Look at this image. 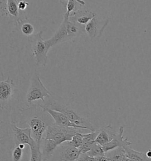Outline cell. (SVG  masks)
<instances>
[{"label":"cell","instance_id":"6da1fadb","mask_svg":"<svg viewBox=\"0 0 151 161\" xmlns=\"http://www.w3.org/2000/svg\"><path fill=\"white\" fill-rule=\"evenodd\" d=\"M40 105L64 114L71 122L83 127L85 129L91 132L97 130L90 121V110L87 104L73 98L64 97L52 93Z\"/></svg>","mask_w":151,"mask_h":161},{"label":"cell","instance_id":"7a4b0ae2","mask_svg":"<svg viewBox=\"0 0 151 161\" xmlns=\"http://www.w3.org/2000/svg\"><path fill=\"white\" fill-rule=\"evenodd\" d=\"M54 122L51 115L43 110L40 104H33L20 109L17 126L20 128H30L32 137L40 147L44 133Z\"/></svg>","mask_w":151,"mask_h":161},{"label":"cell","instance_id":"3957f363","mask_svg":"<svg viewBox=\"0 0 151 161\" xmlns=\"http://www.w3.org/2000/svg\"><path fill=\"white\" fill-rule=\"evenodd\" d=\"M69 17L64 14L63 21L56 32L46 40L50 47L66 42H74L85 32V26L71 21Z\"/></svg>","mask_w":151,"mask_h":161},{"label":"cell","instance_id":"277c9868","mask_svg":"<svg viewBox=\"0 0 151 161\" xmlns=\"http://www.w3.org/2000/svg\"><path fill=\"white\" fill-rule=\"evenodd\" d=\"M50 92L43 85L37 71H35L30 79V85L26 93L24 100V104L27 106L32 105L33 102L41 100L42 103L45 99L51 95Z\"/></svg>","mask_w":151,"mask_h":161},{"label":"cell","instance_id":"5b68a950","mask_svg":"<svg viewBox=\"0 0 151 161\" xmlns=\"http://www.w3.org/2000/svg\"><path fill=\"white\" fill-rule=\"evenodd\" d=\"M43 31L35 34L31 42V51L37 66H46L47 65V54L51 48L46 40L42 37Z\"/></svg>","mask_w":151,"mask_h":161},{"label":"cell","instance_id":"8992f818","mask_svg":"<svg viewBox=\"0 0 151 161\" xmlns=\"http://www.w3.org/2000/svg\"><path fill=\"white\" fill-rule=\"evenodd\" d=\"M76 129H77L59 126L53 123L47 128L44 138L53 140L60 145L64 142L70 141L73 136L79 134L80 132Z\"/></svg>","mask_w":151,"mask_h":161},{"label":"cell","instance_id":"52a82bcc","mask_svg":"<svg viewBox=\"0 0 151 161\" xmlns=\"http://www.w3.org/2000/svg\"><path fill=\"white\" fill-rule=\"evenodd\" d=\"M0 88V106L2 112L11 108L14 96L17 93L18 89L14 80L9 77L1 81Z\"/></svg>","mask_w":151,"mask_h":161},{"label":"cell","instance_id":"ba28073f","mask_svg":"<svg viewBox=\"0 0 151 161\" xmlns=\"http://www.w3.org/2000/svg\"><path fill=\"white\" fill-rule=\"evenodd\" d=\"M80 155L78 148L66 142L58 146L48 161H75L78 159Z\"/></svg>","mask_w":151,"mask_h":161},{"label":"cell","instance_id":"9c48e42d","mask_svg":"<svg viewBox=\"0 0 151 161\" xmlns=\"http://www.w3.org/2000/svg\"><path fill=\"white\" fill-rule=\"evenodd\" d=\"M9 128V133L13 139L11 149L14 147L19 146L20 144H27L30 146L34 141L31 135V130L30 128H20L15 122L10 123Z\"/></svg>","mask_w":151,"mask_h":161},{"label":"cell","instance_id":"30bf717a","mask_svg":"<svg viewBox=\"0 0 151 161\" xmlns=\"http://www.w3.org/2000/svg\"><path fill=\"white\" fill-rule=\"evenodd\" d=\"M109 23L108 19H102L96 14L93 19L85 25V32L91 39L100 37Z\"/></svg>","mask_w":151,"mask_h":161},{"label":"cell","instance_id":"8fae6325","mask_svg":"<svg viewBox=\"0 0 151 161\" xmlns=\"http://www.w3.org/2000/svg\"><path fill=\"white\" fill-rule=\"evenodd\" d=\"M42 108L44 111H46L48 114H49L51 115V116L54 119V123L57 126H62V127H66V128H75V129H85L83 127L78 126L75 123L71 122L70 119L69 118L64 114L60 112L56 111V110L48 109V108H44V107H42Z\"/></svg>","mask_w":151,"mask_h":161},{"label":"cell","instance_id":"7c38bea8","mask_svg":"<svg viewBox=\"0 0 151 161\" xmlns=\"http://www.w3.org/2000/svg\"><path fill=\"white\" fill-rule=\"evenodd\" d=\"M123 133L124 127L122 126H120L118 132L116 134L113 139L110 142L103 146L104 151L105 152V153L111 151L118 147H125L131 146L132 145V142H129L127 140V137L125 138L123 137Z\"/></svg>","mask_w":151,"mask_h":161},{"label":"cell","instance_id":"4fadbf2b","mask_svg":"<svg viewBox=\"0 0 151 161\" xmlns=\"http://www.w3.org/2000/svg\"><path fill=\"white\" fill-rule=\"evenodd\" d=\"M95 13L89 8H79L73 14L70 16L69 19L71 21L85 26L96 15Z\"/></svg>","mask_w":151,"mask_h":161},{"label":"cell","instance_id":"5bb4252c","mask_svg":"<svg viewBox=\"0 0 151 161\" xmlns=\"http://www.w3.org/2000/svg\"><path fill=\"white\" fill-rule=\"evenodd\" d=\"M58 146V144L54 141L44 137L41 143L42 161H49Z\"/></svg>","mask_w":151,"mask_h":161},{"label":"cell","instance_id":"9a60e30c","mask_svg":"<svg viewBox=\"0 0 151 161\" xmlns=\"http://www.w3.org/2000/svg\"><path fill=\"white\" fill-rule=\"evenodd\" d=\"M113 128L110 124L107 126L99 130V133L96 138L95 142L102 147L110 142L116 135Z\"/></svg>","mask_w":151,"mask_h":161},{"label":"cell","instance_id":"2e32d148","mask_svg":"<svg viewBox=\"0 0 151 161\" xmlns=\"http://www.w3.org/2000/svg\"><path fill=\"white\" fill-rule=\"evenodd\" d=\"M17 0H7V9L9 16L15 19L18 23H20V14Z\"/></svg>","mask_w":151,"mask_h":161},{"label":"cell","instance_id":"e0dca14e","mask_svg":"<svg viewBox=\"0 0 151 161\" xmlns=\"http://www.w3.org/2000/svg\"><path fill=\"white\" fill-rule=\"evenodd\" d=\"M126 156L133 161H148V158L146 155V153L137 151L133 149L130 146L123 147Z\"/></svg>","mask_w":151,"mask_h":161},{"label":"cell","instance_id":"ac0fdd59","mask_svg":"<svg viewBox=\"0 0 151 161\" xmlns=\"http://www.w3.org/2000/svg\"><path fill=\"white\" fill-rule=\"evenodd\" d=\"M30 147L31 155L29 161H42V153L41 147H38L35 141L29 146Z\"/></svg>","mask_w":151,"mask_h":161},{"label":"cell","instance_id":"d6986e66","mask_svg":"<svg viewBox=\"0 0 151 161\" xmlns=\"http://www.w3.org/2000/svg\"><path fill=\"white\" fill-rule=\"evenodd\" d=\"M125 154L126 153L123 147H118L106 153V156L108 158L109 161H122L123 157Z\"/></svg>","mask_w":151,"mask_h":161},{"label":"cell","instance_id":"ffe728a7","mask_svg":"<svg viewBox=\"0 0 151 161\" xmlns=\"http://www.w3.org/2000/svg\"><path fill=\"white\" fill-rule=\"evenodd\" d=\"M87 153L89 156L94 157V158L106 155V153L104 151L103 147L96 142L94 143L93 147H92L89 152H88Z\"/></svg>","mask_w":151,"mask_h":161},{"label":"cell","instance_id":"44dd1931","mask_svg":"<svg viewBox=\"0 0 151 161\" xmlns=\"http://www.w3.org/2000/svg\"><path fill=\"white\" fill-rule=\"evenodd\" d=\"M11 161H21L23 156V149L19 146L14 147L11 149Z\"/></svg>","mask_w":151,"mask_h":161},{"label":"cell","instance_id":"7402d4cb","mask_svg":"<svg viewBox=\"0 0 151 161\" xmlns=\"http://www.w3.org/2000/svg\"><path fill=\"white\" fill-rule=\"evenodd\" d=\"M21 31L25 36H30L34 32V27L32 24L28 22H25L21 24Z\"/></svg>","mask_w":151,"mask_h":161},{"label":"cell","instance_id":"603a6c76","mask_svg":"<svg viewBox=\"0 0 151 161\" xmlns=\"http://www.w3.org/2000/svg\"><path fill=\"white\" fill-rule=\"evenodd\" d=\"M77 3H79L76 0H69L66 4V12L64 14L70 17L77 10H76Z\"/></svg>","mask_w":151,"mask_h":161},{"label":"cell","instance_id":"cb8c5ba5","mask_svg":"<svg viewBox=\"0 0 151 161\" xmlns=\"http://www.w3.org/2000/svg\"><path fill=\"white\" fill-rule=\"evenodd\" d=\"M68 142L73 147L79 149L83 143V133H79V134L76 135L74 136H73L70 141Z\"/></svg>","mask_w":151,"mask_h":161},{"label":"cell","instance_id":"d4e9b609","mask_svg":"<svg viewBox=\"0 0 151 161\" xmlns=\"http://www.w3.org/2000/svg\"><path fill=\"white\" fill-rule=\"evenodd\" d=\"M0 12L1 17H8L7 9V0H0Z\"/></svg>","mask_w":151,"mask_h":161},{"label":"cell","instance_id":"484cf974","mask_svg":"<svg viewBox=\"0 0 151 161\" xmlns=\"http://www.w3.org/2000/svg\"><path fill=\"white\" fill-rule=\"evenodd\" d=\"M79 161H96V158L90 156L87 153L81 154L77 159Z\"/></svg>","mask_w":151,"mask_h":161},{"label":"cell","instance_id":"4316f807","mask_svg":"<svg viewBox=\"0 0 151 161\" xmlns=\"http://www.w3.org/2000/svg\"><path fill=\"white\" fill-rule=\"evenodd\" d=\"M28 5H29V3L26 0H21L19 1V3H18L19 10L21 11H24L27 8Z\"/></svg>","mask_w":151,"mask_h":161},{"label":"cell","instance_id":"83f0119b","mask_svg":"<svg viewBox=\"0 0 151 161\" xmlns=\"http://www.w3.org/2000/svg\"><path fill=\"white\" fill-rule=\"evenodd\" d=\"M59 1H60V3H61V4H63L64 7H66V4H67V2H68L69 0H59ZM76 1L79 3V4L80 5H85V4H86V3H85L83 0H76Z\"/></svg>","mask_w":151,"mask_h":161},{"label":"cell","instance_id":"f1b7e54d","mask_svg":"<svg viewBox=\"0 0 151 161\" xmlns=\"http://www.w3.org/2000/svg\"><path fill=\"white\" fill-rule=\"evenodd\" d=\"M96 161H109V158L106 156H100L96 158Z\"/></svg>","mask_w":151,"mask_h":161},{"label":"cell","instance_id":"f546056e","mask_svg":"<svg viewBox=\"0 0 151 161\" xmlns=\"http://www.w3.org/2000/svg\"><path fill=\"white\" fill-rule=\"evenodd\" d=\"M146 155L148 158L151 159V149H149L146 153Z\"/></svg>","mask_w":151,"mask_h":161},{"label":"cell","instance_id":"4dcf8cb0","mask_svg":"<svg viewBox=\"0 0 151 161\" xmlns=\"http://www.w3.org/2000/svg\"><path fill=\"white\" fill-rule=\"evenodd\" d=\"M122 161H131V159L129 158L126 156V155L125 154V155L123 157Z\"/></svg>","mask_w":151,"mask_h":161},{"label":"cell","instance_id":"1f68e13d","mask_svg":"<svg viewBox=\"0 0 151 161\" xmlns=\"http://www.w3.org/2000/svg\"><path fill=\"white\" fill-rule=\"evenodd\" d=\"M148 161H151V159H149L148 158Z\"/></svg>","mask_w":151,"mask_h":161},{"label":"cell","instance_id":"d6a6232c","mask_svg":"<svg viewBox=\"0 0 151 161\" xmlns=\"http://www.w3.org/2000/svg\"><path fill=\"white\" fill-rule=\"evenodd\" d=\"M17 1H18V2H19V1H21V0H17Z\"/></svg>","mask_w":151,"mask_h":161},{"label":"cell","instance_id":"836d02e7","mask_svg":"<svg viewBox=\"0 0 151 161\" xmlns=\"http://www.w3.org/2000/svg\"><path fill=\"white\" fill-rule=\"evenodd\" d=\"M78 161V160H76V161Z\"/></svg>","mask_w":151,"mask_h":161}]
</instances>
